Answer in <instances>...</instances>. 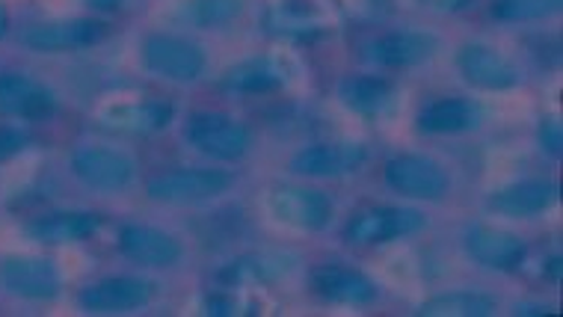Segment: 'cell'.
Segmentation results:
<instances>
[{
  "mask_svg": "<svg viewBox=\"0 0 563 317\" xmlns=\"http://www.w3.org/2000/svg\"><path fill=\"white\" fill-rule=\"evenodd\" d=\"M232 182L223 170H173L148 178L146 193L152 203L161 205H196L229 193Z\"/></svg>",
  "mask_w": 563,
  "mask_h": 317,
  "instance_id": "obj_1",
  "label": "cell"
},
{
  "mask_svg": "<svg viewBox=\"0 0 563 317\" xmlns=\"http://www.w3.org/2000/svg\"><path fill=\"white\" fill-rule=\"evenodd\" d=\"M143 63L152 75L173 80V84H194L208 66L205 51L185 36L173 33H152L143 42Z\"/></svg>",
  "mask_w": 563,
  "mask_h": 317,
  "instance_id": "obj_2",
  "label": "cell"
},
{
  "mask_svg": "<svg viewBox=\"0 0 563 317\" xmlns=\"http://www.w3.org/2000/svg\"><path fill=\"white\" fill-rule=\"evenodd\" d=\"M187 140L214 161H241L253 149V131L223 113H199L187 125Z\"/></svg>",
  "mask_w": 563,
  "mask_h": 317,
  "instance_id": "obj_3",
  "label": "cell"
},
{
  "mask_svg": "<svg viewBox=\"0 0 563 317\" xmlns=\"http://www.w3.org/2000/svg\"><path fill=\"white\" fill-rule=\"evenodd\" d=\"M273 220L297 231H321L332 217L330 196L318 187H273L267 196Z\"/></svg>",
  "mask_w": 563,
  "mask_h": 317,
  "instance_id": "obj_4",
  "label": "cell"
},
{
  "mask_svg": "<svg viewBox=\"0 0 563 317\" xmlns=\"http://www.w3.org/2000/svg\"><path fill=\"white\" fill-rule=\"evenodd\" d=\"M71 173L80 184H87L89 190L119 193L131 187L136 175V164L119 149L108 145H84L71 157Z\"/></svg>",
  "mask_w": 563,
  "mask_h": 317,
  "instance_id": "obj_5",
  "label": "cell"
},
{
  "mask_svg": "<svg viewBox=\"0 0 563 317\" xmlns=\"http://www.w3.org/2000/svg\"><path fill=\"white\" fill-rule=\"evenodd\" d=\"M0 282L12 297L33 303H48L63 291L57 264L40 255H7L0 261Z\"/></svg>",
  "mask_w": 563,
  "mask_h": 317,
  "instance_id": "obj_6",
  "label": "cell"
},
{
  "mask_svg": "<svg viewBox=\"0 0 563 317\" xmlns=\"http://www.w3.org/2000/svg\"><path fill=\"white\" fill-rule=\"evenodd\" d=\"M421 226H424V217L418 211L379 205V208H365V211L353 214V220L344 229V241L353 243V247H379V243L412 234Z\"/></svg>",
  "mask_w": 563,
  "mask_h": 317,
  "instance_id": "obj_7",
  "label": "cell"
},
{
  "mask_svg": "<svg viewBox=\"0 0 563 317\" xmlns=\"http://www.w3.org/2000/svg\"><path fill=\"white\" fill-rule=\"evenodd\" d=\"M386 182L395 193L409 199H424L437 203L448 193V173L442 164L424 154H398L386 164Z\"/></svg>",
  "mask_w": 563,
  "mask_h": 317,
  "instance_id": "obj_8",
  "label": "cell"
},
{
  "mask_svg": "<svg viewBox=\"0 0 563 317\" xmlns=\"http://www.w3.org/2000/svg\"><path fill=\"white\" fill-rule=\"evenodd\" d=\"M108 36V24L96 19H63L42 21L21 36V42L36 54H66V51H80L89 45H98Z\"/></svg>",
  "mask_w": 563,
  "mask_h": 317,
  "instance_id": "obj_9",
  "label": "cell"
},
{
  "mask_svg": "<svg viewBox=\"0 0 563 317\" xmlns=\"http://www.w3.org/2000/svg\"><path fill=\"white\" fill-rule=\"evenodd\" d=\"M456 68L472 87L486 89V92H501L519 84V68L514 66V59L484 42L463 45L456 54Z\"/></svg>",
  "mask_w": 563,
  "mask_h": 317,
  "instance_id": "obj_10",
  "label": "cell"
},
{
  "mask_svg": "<svg viewBox=\"0 0 563 317\" xmlns=\"http://www.w3.org/2000/svg\"><path fill=\"white\" fill-rule=\"evenodd\" d=\"M437 51L439 39L433 33L400 30V33H386V36L374 39L365 48V59L379 68H389V72H404V68H416L433 59Z\"/></svg>",
  "mask_w": 563,
  "mask_h": 317,
  "instance_id": "obj_11",
  "label": "cell"
},
{
  "mask_svg": "<svg viewBox=\"0 0 563 317\" xmlns=\"http://www.w3.org/2000/svg\"><path fill=\"white\" fill-rule=\"evenodd\" d=\"M119 250L128 261H134L140 267H175L181 255H185V247L181 241L169 234L164 229H155V226H125L122 234H119Z\"/></svg>",
  "mask_w": 563,
  "mask_h": 317,
  "instance_id": "obj_12",
  "label": "cell"
},
{
  "mask_svg": "<svg viewBox=\"0 0 563 317\" xmlns=\"http://www.w3.org/2000/svg\"><path fill=\"white\" fill-rule=\"evenodd\" d=\"M463 247L468 259L486 270H514L525 259V241L519 234L484 222L468 226Z\"/></svg>",
  "mask_w": 563,
  "mask_h": 317,
  "instance_id": "obj_13",
  "label": "cell"
},
{
  "mask_svg": "<svg viewBox=\"0 0 563 317\" xmlns=\"http://www.w3.org/2000/svg\"><path fill=\"white\" fill-rule=\"evenodd\" d=\"M554 199H558V184L543 182V178H525V182H514L489 193L486 208L510 220H531L537 214L549 211Z\"/></svg>",
  "mask_w": 563,
  "mask_h": 317,
  "instance_id": "obj_14",
  "label": "cell"
},
{
  "mask_svg": "<svg viewBox=\"0 0 563 317\" xmlns=\"http://www.w3.org/2000/svg\"><path fill=\"white\" fill-rule=\"evenodd\" d=\"M365 161V149L356 143H318L294 154L291 170L306 178H341L356 173Z\"/></svg>",
  "mask_w": 563,
  "mask_h": 317,
  "instance_id": "obj_15",
  "label": "cell"
},
{
  "mask_svg": "<svg viewBox=\"0 0 563 317\" xmlns=\"http://www.w3.org/2000/svg\"><path fill=\"white\" fill-rule=\"evenodd\" d=\"M155 297V285L136 276H113V280H101L89 285L80 294V306L87 311H131V308H143L148 299Z\"/></svg>",
  "mask_w": 563,
  "mask_h": 317,
  "instance_id": "obj_16",
  "label": "cell"
},
{
  "mask_svg": "<svg viewBox=\"0 0 563 317\" xmlns=\"http://www.w3.org/2000/svg\"><path fill=\"white\" fill-rule=\"evenodd\" d=\"M173 113L169 101H122L101 110V125L119 134L148 136L164 131L173 122Z\"/></svg>",
  "mask_w": 563,
  "mask_h": 317,
  "instance_id": "obj_17",
  "label": "cell"
},
{
  "mask_svg": "<svg viewBox=\"0 0 563 317\" xmlns=\"http://www.w3.org/2000/svg\"><path fill=\"white\" fill-rule=\"evenodd\" d=\"M57 98L48 87H42L36 77L10 72L0 75V110L15 119H42L54 113Z\"/></svg>",
  "mask_w": 563,
  "mask_h": 317,
  "instance_id": "obj_18",
  "label": "cell"
},
{
  "mask_svg": "<svg viewBox=\"0 0 563 317\" xmlns=\"http://www.w3.org/2000/svg\"><path fill=\"white\" fill-rule=\"evenodd\" d=\"M311 285L321 297L341 303V306H368L377 299V285L360 270L323 264L311 273Z\"/></svg>",
  "mask_w": 563,
  "mask_h": 317,
  "instance_id": "obj_19",
  "label": "cell"
},
{
  "mask_svg": "<svg viewBox=\"0 0 563 317\" xmlns=\"http://www.w3.org/2000/svg\"><path fill=\"white\" fill-rule=\"evenodd\" d=\"M416 122L424 134H463L481 125V110L466 98H439L418 113Z\"/></svg>",
  "mask_w": 563,
  "mask_h": 317,
  "instance_id": "obj_20",
  "label": "cell"
},
{
  "mask_svg": "<svg viewBox=\"0 0 563 317\" xmlns=\"http://www.w3.org/2000/svg\"><path fill=\"white\" fill-rule=\"evenodd\" d=\"M246 10V0H175L169 19L196 30L225 28Z\"/></svg>",
  "mask_w": 563,
  "mask_h": 317,
  "instance_id": "obj_21",
  "label": "cell"
},
{
  "mask_svg": "<svg viewBox=\"0 0 563 317\" xmlns=\"http://www.w3.org/2000/svg\"><path fill=\"white\" fill-rule=\"evenodd\" d=\"M294 270V259L285 255V252H253V255H243V259L232 261L229 267L223 270V282L229 285H241V282H250V285H267V282L285 280Z\"/></svg>",
  "mask_w": 563,
  "mask_h": 317,
  "instance_id": "obj_22",
  "label": "cell"
},
{
  "mask_svg": "<svg viewBox=\"0 0 563 317\" xmlns=\"http://www.w3.org/2000/svg\"><path fill=\"white\" fill-rule=\"evenodd\" d=\"M101 220L98 214L89 211H66V214H51V217H42L40 222L30 226V234L42 243H78L87 241L89 234H96Z\"/></svg>",
  "mask_w": 563,
  "mask_h": 317,
  "instance_id": "obj_23",
  "label": "cell"
},
{
  "mask_svg": "<svg viewBox=\"0 0 563 317\" xmlns=\"http://www.w3.org/2000/svg\"><path fill=\"white\" fill-rule=\"evenodd\" d=\"M341 101L362 116L389 113L395 105V87L383 77H347L339 89Z\"/></svg>",
  "mask_w": 563,
  "mask_h": 317,
  "instance_id": "obj_24",
  "label": "cell"
},
{
  "mask_svg": "<svg viewBox=\"0 0 563 317\" xmlns=\"http://www.w3.org/2000/svg\"><path fill=\"white\" fill-rule=\"evenodd\" d=\"M421 317H489L496 315V299L477 291H448L430 297L418 308Z\"/></svg>",
  "mask_w": 563,
  "mask_h": 317,
  "instance_id": "obj_25",
  "label": "cell"
},
{
  "mask_svg": "<svg viewBox=\"0 0 563 317\" xmlns=\"http://www.w3.org/2000/svg\"><path fill=\"white\" fill-rule=\"evenodd\" d=\"M223 87L232 92H246V96H262L282 87V75L267 59H243L225 72Z\"/></svg>",
  "mask_w": 563,
  "mask_h": 317,
  "instance_id": "obj_26",
  "label": "cell"
},
{
  "mask_svg": "<svg viewBox=\"0 0 563 317\" xmlns=\"http://www.w3.org/2000/svg\"><path fill=\"white\" fill-rule=\"evenodd\" d=\"M563 0H498L496 19L510 24H528V21H545L561 12Z\"/></svg>",
  "mask_w": 563,
  "mask_h": 317,
  "instance_id": "obj_27",
  "label": "cell"
},
{
  "mask_svg": "<svg viewBox=\"0 0 563 317\" xmlns=\"http://www.w3.org/2000/svg\"><path fill=\"white\" fill-rule=\"evenodd\" d=\"M537 136H540V145H543V152L549 154H561L563 149V125L558 116H545L543 122H540V131H537Z\"/></svg>",
  "mask_w": 563,
  "mask_h": 317,
  "instance_id": "obj_28",
  "label": "cell"
},
{
  "mask_svg": "<svg viewBox=\"0 0 563 317\" xmlns=\"http://www.w3.org/2000/svg\"><path fill=\"white\" fill-rule=\"evenodd\" d=\"M24 145H27V136L21 134L19 128H0V164L24 152Z\"/></svg>",
  "mask_w": 563,
  "mask_h": 317,
  "instance_id": "obj_29",
  "label": "cell"
},
{
  "mask_svg": "<svg viewBox=\"0 0 563 317\" xmlns=\"http://www.w3.org/2000/svg\"><path fill=\"white\" fill-rule=\"evenodd\" d=\"M205 315H217V317H225V315H243L241 311V303L234 297H223V294H211V297L205 299Z\"/></svg>",
  "mask_w": 563,
  "mask_h": 317,
  "instance_id": "obj_30",
  "label": "cell"
},
{
  "mask_svg": "<svg viewBox=\"0 0 563 317\" xmlns=\"http://www.w3.org/2000/svg\"><path fill=\"white\" fill-rule=\"evenodd\" d=\"M424 10L430 12H442V15H448V12H456V10H463L466 7L468 0H418Z\"/></svg>",
  "mask_w": 563,
  "mask_h": 317,
  "instance_id": "obj_31",
  "label": "cell"
},
{
  "mask_svg": "<svg viewBox=\"0 0 563 317\" xmlns=\"http://www.w3.org/2000/svg\"><path fill=\"white\" fill-rule=\"evenodd\" d=\"M80 3H87L89 10H98V12H113L119 10L125 0H80Z\"/></svg>",
  "mask_w": 563,
  "mask_h": 317,
  "instance_id": "obj_32",
  "label": "cell"
},
{
  "mask_svg": "<svg viewBox=\"0 0 563 317\" xmlns=\"http://www.w3.org/2000/svg\"><path fill=\"white\" fill-rule=\"evenodd\" d=\"M7 30H10V12L0 7V39L7 36Z\"/></svg>",
  "mask_w": 563,
  "mask_h": 317,
  "instance_id": "obj_33",
  "label": "cell"
}]
</instances>
